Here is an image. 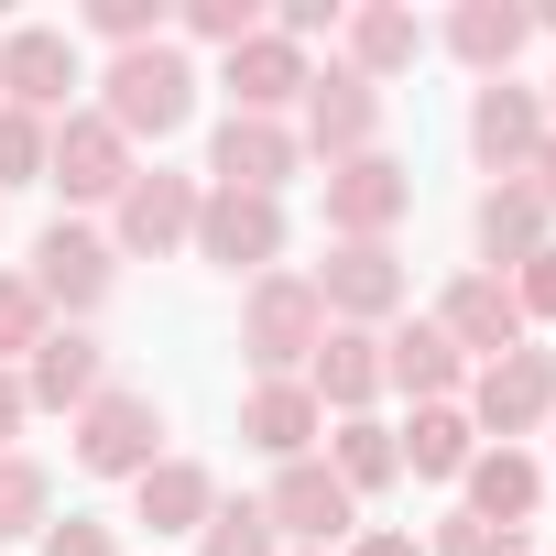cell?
<instances>
[{"label": "cell", "mask_w": 556, "mask_h": 556, "mask_svg": "<svg viewBox=\"0 0 556 556\" xmlns=\"http://www.w3.org/2000/svg\"><path fill=\"white\" fill-rule=\"evenodd\" d=\"M66 88H77V45L55 23H12V34H0V110L66 121Z\"/></svg>", "instance_id": "obj_14"}, {"label": "cell", "mask_w": 556, "mask_h": 556, "mask_svg": "<svg viewBox=\"0 0 556 556\" xmlns=\"http://www.w3.org/2000/svg\"><path fill=\"white\" fill-rule=\"evenodd\" d=\"M295 175H306L295 121H218V142H207V186H229V197H285Z\"/></svg>", "instance_id": "obj_13"}, {"label": "cell", "mask_w": 556, "mask_h": 556, "mask_svg": "<svg viewBox=\"0 0 556 556\" xmlns=\"http://www.w3.org/2000/svg\"><path fill=\"white\" fill-rule=\"evenodd\" d=\"M197 262H218V273H240V285H262L273 262H285V197H229V186H207L197 197V240H186Z\"/></svg>", "instance_id": "obj_7"}, {"label": "cell", "mask_w": 556, "mask_h": 556, "mask_svg": "<svg viewBox=\"0 0 556 556\" xmlns=\"http://www.w3.org/2000/svg\"><path fill=\"white\" fill-rule=\"evenodd\" d=\"M306 77H317V66H306V45H285V34L262 23V34L229 55V121H285V110L306 99Z\"/></svg>", "instance_id": "obj_18"}, {"label": "cell", "mask_w": 556, "mask_h": 556, "mask_svg": "<svg viewBox=\"0 0 556 556\" xmlns=\"http://www.w3.org/2000/svg\"><path fill=\"white\" fill-rule=\"evenodd\" d=\"M240 437L285 469V458H317V437H328V415H317V393L306 382H251L240 393Z\"/></svg>", "instance_id": "obj_24"}, {"label": "cell", "mask_w": 556, "mask_h": 556, "mask_svg": "<svg viewBox=\"0 0 556 556\" xmlns=\"http://www.w3.org/2000/svg\"><path fill=\"white\" fill-rule=\"evenodd\" d=\"M317 339H328V306H317V285H306L295 262H273L262 285L240 295V361H251L262 382H306Z\"/></svg>", "instance_id": "obj_2"}, {"label": "cell", "mask_w": 556, "mask_h": 556, "mask_svg": "<svg viewBox=\"0 0 556 556\" xmlns=\"http://www.w3.org/2000/svg\"><path fill=\"white\" fill-rule=\"evenodd\" d=\"M393 447H404V469H415V480H458V469L480 458V426H469L458 404H415V426H404Z\"/></svg>", "instance_id": "obj_28"}, {"label": "cell", "mask_w": 556, "mask_h": 556, "mask_svg": "<svg viewBox=\"0 0 556 556\" xmlns=\"http://www.w3.org/2000/svg\"><path fill=\"white\" fill-rule=\"evenodd\" d=\"M534 99H545V131H556V77H545V88H534Z\"/></svg>", "instance_id": "obj_42"}, {"label": "cell", "mask_w": 556, "mask_h": 556, "mask_svg": "<svg viewBox=\"0 0 556 556\" xmlns=\"http://www.w3.org/2000/svg\"><path fill=\"white\" fill-rule=\"evenodd\" d=\"M382 393H415V404H458L469 393V361L447 350L437 317H393L382 328Z\"/></svg>", "instance_id": "obj_17"}, {"label": "cell", "mask_w": 556, "mask_h": 556, "mask_svg": "<svg viewBox=\"0 0 556 556\" xmlns=\"http://www.w3.org/2000/svg\"><path fill=\"white\" fill-rule=\"evenodd\" d=\"M295 142L317 164H350V153H382V88L350 77V66H317L306 99H295Z\"/></svg>", "instance_id": "obj_8"}, {"label": "cell", "mask_w": 556, "mask_h": 556, "mask_svg": "<svg viewBox=\"0 0 556 556\" xmlns=\"http://www.w3.org/2000/svg\"><path fill=\"white\" fill-rule=\"evenodd\" d=\"M45 153H55V121L0 110V186H45Z\"/></svg>", "instance_id": "obj_32"}, {"label": "cell", "mask_w": 556, "mask_h": 556, "mask_svg": "<svg viewBox=\"0 0 556 556\" xmlns=\"http://www.w3.org/2000/svg\"><path fill=\"white\" fill-rule=\"evenodd\" d=\"M262 523L285 534L295 556H328L339 534H361V502H350V480H339L328 458H285L273 491H262Z\"/></svg>", "instance_id": "obj_6"}, {"label": "cell", "mask_w": 556, "mask_h": 556, "mask_svg": "<svg viewBox=\"0 0 556 556\" xmlns=\"http://www.w3.org/2000/svg\"><path fill=\"white\" fill-rule=\"evenodd\" d=\"M197 175H164V164H142L121 197H110V251H142V262H164V251H186L197 240Z\"/></svg>", "instance_id": "obj_11"}, {"label": "cell", "mask_w": 556, "mask_h": 556, "mask_svg": "<svg viewBox=\"0 0 556 556\" xmlns=\"http://www.w3.org/2000/svg\"><path fill=\"white\" fill-rule=\"evenodd\" d=\"M34 426V404H23V371H0V458H12V437Z\"/></svg>", "instance_id": "obj_39"}, {"label": "cell", "mask_w": 556, "mask_h": 556, "mask_svg": "<svg viewBox=\"0 0 556 556\" xmlns=\"http://www.w3.org/2000/svg\"><path fill=\"white\" fill-rule=\"evenodd\" d=\"M99 121H110L131 153H142V142H175V131L197 121V66H186V45H131V55H110Z\"/></svg>", "instance_id": "obj_1"}, {"label": "cell", "mask_w": 556, "mask_h": 556, "mask_svg": "<svg viewBox=\"0 0 556 556\" xmlns=\"http://www.w3.org/2000/svg\"><path fill=\"white\" fill-rule=\"evenodd\" d=\"M328 469L350 480V502H371V491H393V480H404V447H393V426H382V415H339V426H328Z\"/></svg>", "instance_id": "obj_27"}, {"label": "cell", "mask_w": 556, "mask_h": 556, "mask_svg": "<svg viewBox=\"0 0 556 556\" xmlns=\"http://www.w3.org/2000/svg\"><path fill=\"white\" fill-rule=\"evenodd\" d=\"M131 175H142V153H131V142H121V131H110L99 110H66V121H55V153H45V186H55L66 207H110V197H121Z\"/></svg>", "instance_id": "obj_10"}, {"label": "cell", "mask_w": 556, "mask_h": 556, "mask_svg": "<svg viewBox=\"0 0 556 556\" xmlns=\"http://www.w3.org/2000/svg\"><path fill=\"white\" fill-rule=\"evenodd\" d=\"M317 285V306H328V328H393L404 317V262H393V240H328V262L306 273Z\"/></svg>", "instance_id": "obj_5"}, {"label": "cell", "mask_w": 556, "mask_h": 556, "mask_svg": "<svg viewBox=\"0 0 556 556\" xmlns=\"http://www.w3.org/2000/svg\"><path fill=\"white\" fill-rule=\"evenodd\" d=\"M415 55H426V23L404 12V0H361V12L339 23V66H350V77H371V88H382V77H404Z\"/></svg>", "instance_id": "obj_25"}, {"label": "cell", "mask_w": 556, "mask_h": 556, "mask_svg": "<svg viewBox=\"0 0 556 556\" xmlns=\"http://www.w3.org/2000/svg\"><path fill=\"white\" fill-rule=\"evenodd\" d=\"M534 197H545V218H556V131H545V153H534V175H523Z\"/></svg>", "instance_id": "obj_41"}, {"label": "cell", "mask_w": 556, "mask_h": 556, "mask_svg": "<svg viewBox=\"0 0 556 556\" xmlns=\"http://www.w3.org/2000/svg\"><path fill=\"white\" fill-rule=\"evenodd\" d=\"M66 447H77L88 480H142V469L164 458V404H153L142 382H110V393H88V404L66 415Z\"/></svg>", "instance_id": "obj_3"}, {"label": "cell", "mask_w": 556, "mask_h": 556, "mask_svg": "<svg viewBox=\"0 0 556 556\" xmlns=\"http://www.w3.org/2000/svg\"><path fill=\"white\" fill-rule=\"evenodd\" d=\"M34 545H45V556H121V534H110L99 513H66V523H45Z\"/></svg>", "instance_id": "obj_37"}, {"label": "cell", "mask_w": 556, "mask_h": 556, "mask_svg": "<svg viewBox=\"0 0 556 556\" xmlns=\"http://www.w3.org/2000/svg\"><path fill=\"white\" fill-rule=\"evenodd\" d=\"M88 393H110V350L88 328H45V350L23 361V404L34 415H77Z\"/></svg>", "instance_id": "obj_19"}, {"label": "cell", "mask_w": 556, "mask_h": 556, "mask_svg": "<svg viewBox=\"0 0 556 556\" xmlns=\"http://www.w3.org/2000/svg\"><path fill=\"white\" fill-rule=\"evenodd\" d=\"M469 153H480V175H491V186L534 175V153H545V99H534L523 77H491V88L469 99Z\"/></svg>", "instance_id": "obj_12"}, {"label": "cell", "mask_w": 556, "mask_h": 556, "mask_svg": "<svg viewBox=\"0 0 556 556\" xmlns=\"http://www.w3.org/2000/svg\"><path fill=\"white\" fill-rule=\"evenodd\" d=\"M545 426H556V415H545Z\"/></svg>", "instance_id": "obj_44"}, {"label": "cell", "mask_w": 556, "mask_h": 556, "mask_svg": "<svg viewBox=\"0 0 556 556\" xmlns=\"http://www.w3.org/2000/svg\"><path fill=\"white\" fill-rule=\"evenodd\" d=\"M207 513H218V480H207L197 458H175V447L131 480V523H153V534H197Z\"/></svg>", "instance_id": "obj_26"}, {"label": "cell", "mask_w": 556, "mask_h": 556, "mask_svg": "<svg viewBox=\"0 0 556 556\" xmlns=\"http://www.w3.org/2000/svg\"><path fill=\"white\" fill-rule=\"evenodd\" d=\"M437 328H447V350L480 371V361H502V350H523V306H513V285H502V273H458V285L437 295Z\"/></svg>", "instance_id": "obj_16"}, {"label": "cell", "mask_w": 556, "mask_h": 556, "mask_svg": "<svg viewBox=\"0 0 556 556\" xmlns=\"http://www.w3.org/2000/svg\"><path fill=\"white\" fill-rule=\"evenodd\" d=\"M110 285H121V251L99 240V229H77V218H55L45 240H34V295H45V317H99L110 306Z\"/></svg>", "instance_id": "obj_9"}, {"label": "cell", "mask_w": 556, "mask_h": 556, "mask_svg": "<svg viewBox=\"0 0 556 556\" xmlns=\"http://www.w3.org/2000/svg\"><path fill=\"white\" fill-rule=\"evenodd\" d=\"M45 295H34V273H0V371H23L34 350H45Z\"/></svg>", "instance_id": "obj_30"}, {"label": "cell", "mask_w": 556, "mask_h": 556, "mask_svg": "<svg viewBox=\"0 0 556 556\" xmlns=\"http://www.w3.org/2000/svg\"><path fill=\"white\" fill-rule=\"evenodd\" d=\"M186 34L218 45V55H240V45L262 34V0H186Z\"/></svg>", "instance_id": "obj_34"}, {"label": "cell", "mask_w": 556, "mask_h": 556, "mask_svg": "<svg viewBox=\"0 0 556 556\" xmlns=\"http://www.w3.org/2000/svg\"><path fill=\"white\" fill-rule=\"evenodd\" d=\"M88 34L121 45V55L131 45H164V0H88Z\"/></svg>", "instance_id": "obj_33"}, {"label": "cell", "mask_w": 556, "mask_h": 556, "mask_svg": "<svg viewBox=\"0 0 556 556\" xmlns=\"http://www.w3.org/2000/svg\"><path fill=\"white\" fill-rule=\"evenodd\" d=\"M534 34H556V0H545V12H534Z\"/></svg>", "instance_id": "obj_43"}, {"label": "cell", "mask_w": 556, "mask_h": 556, "mask_svg": "<svg viewBox=\"0 0 556 556\" xmlns=\"http://www.w3.org/2000/svg\"><path fill=\"white\" fill-rule=\"evenodd\" d=\"M350 12H339V0H285V12H273V34H285V45H317V34H339Z\"/></svg>", "instance_id": "obj_38"}, {"label": "cell", "mask_w": 556, "mask_h": 556, "mask_svg": "<svg viewBox=\"0 0 556 556\" xmlns=\"http://www.w3.org/2000/svg\"><path fill=\"white\" fill-rule=\"evenodd\" d=\"M469 240H480V273H513V262H534V251L556 240V218H545V197L513 175V186H480V207H469Z\"/></svg>", "instance_id": "obj_21"}, {"label": "cell", "mask_w": 556, "mask_h": 556, "mask_svg": "<svg viewBox=\"0 0 556 556\" xmlns=\"http://www.w3.org/2000/svg\"><path fill=\"white\" fill-rule=\"evenodd\" d=\"M502 285H513V306H523V328H545V317H556V240H545L534 262H513Z\"/></svg>", "instance_id": "obj_35"}, {"label": "cell", "mask_w": 556, "mask_h": 556, "mask_svg": "<svg viewBox=\"0 0 556 556\" xmlns=\"http://www.w3.org/2000/svg\"><path fill=\"white\" fill-rule=\"evenodd\" d=\"M45 523H55V469L12 447V458H0V545H12V534H45Z\"/></svg>", "instance_id": "obj_29"}, {"label": "cell", "mask_w": 556, "mask_h": 556, "mask_svg": "<svg viewBox=\"0 0 556 556\" xmlns=\"http://www.w3.org/2000/svg\"><path fill=\"white\" fill-rule=\"evenodd\" d=\"M458 491H469L458 513H469V523H491V534H523V523L545 513V469H534L523 447H480V458L458 469Z\"/></svg>", "instance_id": "obj_20"}, {"label": "cell", "mask_w": 556, "mask_h": 556, "mask_svg": "<svg viewBox=\"0 0 556 556\" xmlns=\"http://www.w3.org/2000/svg\"><path fill=\"white\" fill-rule=\"evenodd\" d=\"M437 45H447V55H458V66L491 88V77H513V55L534 45V12H523V0H458Z\"/></svg>", "instance_id": "obj_23"}, {"label": "cell", "mask_w": 556, "mask_h": 556, "mask_svg": "<svg viewBox=\"0 0 556 556\" xmlns=\"http://www.w3.org/2000/svg\"><path fill=\"white\" fill-rule=\"evenodd\" d=\"M415 207V175L393 153H350L328 164V240H393V218Z\"/></svg>", "instance_id": "obj_15"}, {"label": "cell", "mask_w": 556, "mask_h": 556, "mask_svg": "<svg viewBox=\"0 0 556 556\" xmlns=\"http://www.w3.org/2000/svg\"><path fill=\"white\" fill-rule=\"evenodd\" d=\"M426 556H523V534H491V523H469V513H447V523L426 534Z\"/></svg>", "instance_id": "obj_36"}, {"label": "cell", "mask_w": 556, "mask_h": 556, "mask_svg": "<svg viewBox=\"0 0 556 556\" xmlns=\"http://www.w3.org/2000/svg\"><path fill=\"white\" fill-rule=\"evenodd\" d=\"M306 393H317V415H371L382 404V328H328L306 361Z\"/></svg>", "instance_id": "obj_22"}, {"label": "cell", "mask_w": 556, "mask_h": 556, "mask_svg": "<svg viewBox=\"0 0 556 556\" xmlns=\"http://www.w3.org/2000/svg\"><path fill=\"white\" fill-rule=\"evenodd\" d=\"M458 415H469L480 437H502V447H513V437H534V426L556 415V350H534V339H523V350L480 361V371H469V393H458Z\"/></svg>", "instance_id": "obj_4"}, {"label": "cell", "mask_w": 556, "mask_h": 556, "mask_svg": "<svg viewBox=\"0 0 556 556\" xmlns=\"http://www.w3.org/2000/svg\"><path fill=\"white\" fill-rule=\"evenodd\" d=\"M197 556H285V534L262 523V502H218L197 523Z\"/></svg>", "instance_id": "obj_31"}, {"label": "cell", "mask_w": 556, "mask_h": 556, "mask_svg": "<svg viewBox=\"0 0 556 556\" xmlns=\"http://www.w3.org/2000/svg\"><path fill=\"white\" fill-rule=\"evenodd\" d=\"M285 556H295V545H285Z\"/></svg>", "instance_id": "obj_45"}, {"label": "cell", "mask_w": 556, "mask_h": 556, "mask_svg": "<svg viewBox=\"0 0 556 556\" xmlns=\"http://www.w3.org/2000/svg\"><path fill=\"white\" fill-rule=\"evenodd\" d=\"M350 556H426L415 534H393V523H371V534H350Z\"/></svg>", "instance_id": "obj_40"}]
</instances>
